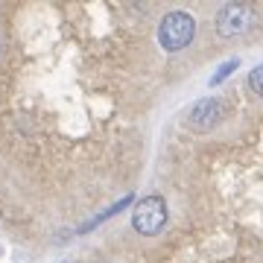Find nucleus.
Instances as JSON below:
<instances>
[{
  "label": "nucleus",
  "mask_w": 263,
  "mask_h": 263,
  "mask_svg": "<svg viewBox=\"0 0 263 263\" xmlns=\"http://www.w3.org/2000/svg\"><path fill=\"white\" fill-rule=\"evenodd\" d=\"M254 24V9L249 3H226L216 12V32L222 38H234L249 32Z\"/></svg>",
  "instance_id": "obj_4"
},
{
  "label": "nucleus",
  "mask_w": 263,
  "mask_h": 263,
  "mask_svg": "<svg viewBox=\"0 0 263 263\" xmlns=\"http://www.w3.org/2000/svg\"><path fill=\"white\" fill-rule=\"evenodd\" d=\"M226 111L228 108H226V103H222L219 97H202V100H196V103L187 108L184 126L193 129V132H211L226 120Z\"/></svg>",
  "instance_id": "obj_3"
},
{
  "label": "nucleus",
  "mask_w": 263,
  "mask_h": 263,
  "mask_svg": "<svg viewBox=\"0 0 263 263\" xmlns=\"http://www.w3.org/2000/svg\"><path fill=\"white\" fill-rule=\"evenodd\" d=\"M193 35H196V21H193V15L184 12V9L167 12L158 24V44H161V50H167V53L184 50L190 41H193Z\"/></svg>",
  "instance_id": "obj_1"
},
{
  "label": "nucleus",
  "mask_w": 263,
  "mask_h": 263,
  "mask_svg": "<svg viewBox=\"0 0 263 263\" xmlns=\"http://www.w3.org/2000/svg\"><path fill=\"white\" fill-rule=\"evenodd\" d=\"M0 47H3V38H0Z\"/></svg>",
  "instance_id": "obj_8"
},
{
  "label": "nucleus",
  "mask_w": 263,
  "mask_h": 263,
  "mask_svg": "<svg viewBox=\"0 0 263 263\" xmlns=\"http://www.w3.org/2000/svg\"><path fill=\"white\" fill-rule=\"evenodd\" d=\"M237 65H240V59H228L226 65H219V70H216V73L211 76V85H219V82H222V79H226L228 73H231V70H234Z\"/></svg>",
  "instance_id": "obj_6"
},
{
  "label": "nucleus",
  "mask_w": 263,
  "mask_h": 263,
  "mask_svg": "<svg viewBox=\"0 0 263 263\" xmlns=\"http://www.w3.org/2000/svg\"><path fill=\"white\" fill-rule=\"evenodd\" d=\"M249 91H252L254 97H263V65H257L249 73Z\"/></svg>",
  "instance_id": "obj_5"
},
{
  "label": "nucleus",
  "mask_w": 263,
  "mask_h": 263,
  "mask_svg": "<svg viewBox=\"0 0 263 263\" xmlns=\"http://www.w3.org/2000/svg\"><path fill=\"white\" fill-rule=\"evenodd\" d=\"M167 216L170 214H167L164 196L152 193V196H143L141 202L135 205V211H132V228H135L141 237H152L167 226Z\"/></svg>",
  "instance_id": "obj_2"
},
{
  "label": "nucleus",
  "mask_w": 263,
  "mask_h": 263,
  "mask_svg": "<svg viewBox=\"0 0 263 263\" xmlns=\"http://www.w3.org/2000/svg\"><path fill=\"white\" fill-rule=\"evenodd\" d=\"M65 263H76V260H65Z\"/></svg>",
  "instance_id": "obj_7"
}]
</instances>
